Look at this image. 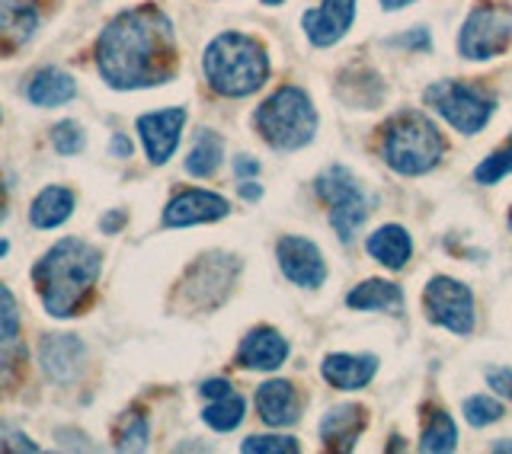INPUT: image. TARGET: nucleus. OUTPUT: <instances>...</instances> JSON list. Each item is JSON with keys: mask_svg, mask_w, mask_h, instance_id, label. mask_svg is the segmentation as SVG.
Listing matches in <instances>:
<instances>
[{"mask_svg": "<svg viewBox=\"0 0 512 454\" xmlns=\"http://www.w3.org/2000/svg\"><path fill=\"white\" fill-rule=\"evenodd\" d=\"M445 138L423 112H400L381 128V157L400 176H423L439 167Z\"/></svg>", "mask_w": 512, "mask_h": 454, "instance_id": "4", "label": "nucleus"}, {"mask_svg": "<svg viewBox=\"0 0 512 454\" xmlns=\"http://www.w3.org/2000/svg\"><path fill=\"white\" fill-rule=\"evenodd\" d=\"M256 173H260V160H256V157L240 154V157L234 160V176H237V180H253Z\"/></svg>", "mask_w": 512, "mask_h": 454, "instance_id": "39", "label": "nucleus"}, {"mask_svg": "<svg viewBox=\"0 0 512 454\" xmlns=\"http://www.w3.org/2000/svg\"><path fill=\"white\" fill-rule=\"evenodd\" d=\"M368 423L365 407L359 403H343V407L330 410L324 419H320V442H324L327 451H352L359 442V435Z\"/></svg>", "mask_w": 512, "mask_h": 454, "instance_id": "18", "label": "nucleus"}, {"mask_svg": "<svg viewBox=\"0 0 512 454\" xmlns=\"http://www.w3.org/2000/svg\"><path fill=\"white\" fill-rule=\"evenodd\" d=\"M256 413L266 426L272 429H285L298 423V413H301V403H298V394L295 387L288 381H266L256 387Z\"/></svg>", "mask_w": 512, "mask_h": 454, "instance_id": "19", "label": "nucleus"}, {"mask_svg": "<svg viewBox=\"0 0 512 454\" xmlns=\"http://www.w3.org/2000/svg\"><path fill=\"white\" fill-rule=\"evenodd\" d=\"M0 122H4V112H0Z\"/></svg>", "mask_w": 512, "mask_h": 454, "instance_id": "48", "label": "nucleus"}, {"mask_svg": "<svg viewBox=\"0 0 512 454\" xmlns=\"http://www.w3.org/2000/svg\"><path fill=\"white\" fill-rule=\"evenodd\" d=\"M237 192H240V199H247V202L263 199V186H260V183H253V180H240V183H237Z\"/></svg>", "mask_w": 512, "mask_h": 454, "instance_id": "42", "label": "nucleus"}, {"mask_svg": "<svg viewBox=\"0 0 512 454\" xmlns=\"http://www.w3.org/2000/svg\"><path fill=\"white\" fill-rule=\"evenodd\" d=\"M48 141H52L55 154H61V157H77L80 151L87 148L84 128H80V122H74V119H61L58 125H52Z\"/></svg>", "mask_w": 512, "mask_h": 454, "instance_id": "30", "label": "nucleus"}, {"mask_svg": "<svg viewBox=\"0 0 512 454\" xmlns=\"http://www.w3.org/2000/svg\"><path fill=\"white\" fill-rule=\"evenodd\" d=\"M506 173H512V138L503 144L500 151H493L484 164H480L477 170H474V180L480 183V186H493V183H500Z\"/></svg>", "mask_w": 512, "mask_h": 454, "instance_id": "31", "label": "nucleus"}, {"mask_svg": "<svg viewBox=\"0 0 512 454\" xmlns=\"http://www.w3.org/2000/svg\"><path fill=\"white\" fill-rule=\"evenodd\" d=\"M87 359V346L80 343L74 333H48L39 343V365L45 371V378H52L55 384H71L77 381L80 368Z\"/></svg>", "mask_w": 512, "mask_h": 454, "instance_id": "15", "label": "nucleus"}, {"mask_svg": "<svg viewBox=\"0 0 512 454\" xmlns=\"http://www.w3.org/2000/svg\"><path fill=\"white\" fill-rule=\"evenodd\" d=\"M183 125H186V109L173 106V109H157V112H144L138 116L135 128L141 135L144 154L154 167H164L167 160L173 157L176 144L183 138Z\"/></svg>", "mask_w": 512, "mask_h": 454, "instance_id": "11", "label": "nucleus"}, {"mask_svg": "<svg viewBox=\"0 0 512 454\" xmlns=\"http://www.w3.org/2000/svg\"><path fill=\"white\" fill-rule=\"evenodd\" d=\"M240 451L244 454H295L298 451V442L288 439V435H250V439H244V445H240Z\"/></svg>", "mask_w": 512, "mask_h": 454, "instance_id": "34", "label": "nucleus"}, {"mask_svg": "<svg viewBox=\"0 0 512 454\" xmlns=\"http://www.w3.org/2000/svg\"><path fill=\"white\" fill-rule=\"evenodd\" d=\"M231 215V205L218 192L208 189H183L164 208V227H192V224H212Z\"/></svg>", "mask_w": 512, "mask_h": 454, "instance_id": "14", "label": "nucleus"}, {"mask_svg": "<svg viewBox=\"0 0 512 454\" xmlns=\"http://www.w3.org/2000/svg\"><path fill=\"white\" fill-rule=\"evenodd\" d=\"M423 307L436 327H445L455 336L474 333V295L464 282L448 279V275H432L423 291Z\"/></svg>", "mask_w": 512, "mask_h": 454, "instance_id": "10", "label": "nucleus"}, {"mask_svg": "<svg viewBox=\"0 0 512 454\" xmlns=\"http://www.w3.org/2000/svg\"><path fill=\"white\" fill-rule=\"evenodd\" d=\"M221 157H224V144L215 132H208L202 128L196 144L189 148L186 154V173L196 176V180H208V176H215L218 167H221Z\"/></svg>", "mask_w": 512, "mask_h": 454, "instance_id": "25", "label": "nucleus"}, {"mask_svg": "<svg viewBox=\"0 0 512 454\" xmlns=\"http://www.w3.org/2000/svg\"><path fill=\"white\" fill-rule=\"evenodd\" d=\"M96 71L112 90H144L173 80L180 68V48L170 16L141 4L122 10L96 39Z\"/></svg>", "mask_w": 512, "mask_h": 454, "instance_id": "1", "label": "nucleus"}, {"mask_svg": "<svg viewBox=\"0 0 512 454\" xmlns=\"http://www.w3.org/2000/svg\"><path fill=\"white\" fill-rule=\"evenodd\" d=\"M109 154H112V157H119V160L132 157V141L116 132V135H112V141H109Z\"/></svg>", "mask_w": 512, "mask_h": 454, "instance_id": "41", "label": "nucleus"}, {"mask_svg": "<svg viewBox=\"0 0 512 454\" xmlns=\"http://www.w3.org/2000/svg\"><path fill=\"white\" fill-rule=\"evenodd\" d=\"M423 103L461 135L484 132L487 122L493 119V109H496V103L484 90L458 84V80H439V84L426 87Z\"/></svg>", "mask_w": 512, "mask_h": 454, "instance_id": "7", "label": "nucleus"}, {"mask_svg": "<svg viewBox=\"0 0 512 454\" xmlns=\"http://www.w3.org/2000/svg\"><path fill=\"white\" fill-rule=\"evenodd\" d=\"M487 384H490L500 397L512 400V371H509V368H490V371H487Z\"/></svg>", "mask_w": 512, "mask_h": 454, "instance_id": "36", "label": "nucleus"}, {"mask_svg": "<svg viewBox=\"0 0 512 454\" xmlns=\"http://www.w3.org/2000/svg\"><path fill=\"white\" fill-rule=\"evenodd\" d=\"M314 192H317V199L327 205L336 237L349 243L368 218V199L359 180L346 167H327L314 180Z\"/></svg>", "mask_w": 512, "mask_h": 454, "instance_id": "8", "label": "nucleus"}, {"mask_svg": "<svg viewBox=\"0 0 512 454\" xmlns=\"http://www.w3.org/2000/svg\"><path fill=\"white\" fill-rule=\"evenodd\" d=\"M346 304L352 311H384V314H400L404 311V291H400L394 282L384 279H368L362 285H356L346 295Z\"/></svg>", "mask_w": 512, "mask_h": 454, "instance_id": "24", "label": "nucleus"}, {"mask_svg": "<svg viewBox=\"0 0 512 454\" xmlns=\"http://www.w3.org/2000/svg\"><path fill=\"white\" fill-rule=\"evenodd\" d=\"M199 394H202L205 400H218V397L234 394V387H231V381H224V378H212V381H205V384L199 387Z\"/></svg>", "mask_w": 512, "mask_h": 454, "instance_id": "38", "label": "nucleus"}, {"mask_svg": "<svg viewBox=\"0 0 512 454\" xmlns=\"http://www.w3.org/2000/svg\"><path fill=\"white\" fill-rule=\"evenodd\" d=\"M116 448L119 451H144L148 448V439H151V426L148 419H144L141 413H125L119 423H116Z\"/></svg>", "mask_w": 512, "mask_h": 454, "instance_id": "29", "label": "nucleus"}, {"mask_svg": "<svg viewBox=\"0 0 512 454\" xmlns=\"http://www.w3.org/2000/svg\"><path fill=\"white\" fill-rule=\"evenodd\" d=\"M490 451H496V454H512V439H506V442H493Z\"/></svg>", "mask_w": 512, "mask_h": 454, "instance_id": "44", "label": "nucleus"}, {"mask_svg": "<svg viewBox=\"0 0 512 454\" xmlns=\"http://www.w3.org/2000/svg\"><path fill=\"white\" fill-rule=\"evenodd\" d=\"M260 138L276 151H301L317 135V109L301 87H279L253 112Z\"/></svg>", "mask_w": 512, "mask_h": 454, "instance_id": "5", "label": "nucleus"}, {"mask_svg": "<svg viewBox=\"0 0 512 454\" xmlns=\"http://www.w3.org/2000/svg\"><path fill=\"white\" fill-rule=\"evenodd\" d=\"M276 259L285 279L298 288H317L327 279L324 256H320L317 243H311L308 237H295V234L282 237L276 243Z\"/></svg>", "mask_w": 512, "mask_h": 454, "instance_id": "13", "label": "nucleus"}, {"mask_svg": "<svg viewBox=\"0 0 512 454\" xmlns=\"http://www.w3.org/2000/svg\"><path fill=\"white\" fill-rule=\"evenodd\" d=\"M509 42H512V10L503 4L480 0L461 26L458 52L468 61H487L503 55Z\"/></svg>", "mask_w": 512, "mask_h": 454, "instance_id": "9", "label": "nucleus"}, {"mask_svg": "<svg viewBox=\"0 0 512 454\" xmlns=\"http://www.w3.org/2000/svg\"><path fill=\"white\" fill-rule=\"evenodd\" d=\"M407 4H413V0H381L384 10H404Z\"/></svg>", "mask_w": 512, "mask_h": 454, "instance_id": "43", "label": "nucleus"}, {"mask_svg": "<svg viewBox=\"0 0 512 454\" xmlns=\"http://www.w3.org/2000/svg\"><path fill=\"white\" fill-rule=\"evenodd\" d=\"M202 71L208 87L218 96L240 100V96L256 93L269 77L266 48L244 32H221L208 42L202 55Z\"/></svg>", "mask_w": 512, "mask_h": 454, "instance_id": "3", "label": "nucleus"}, {"mask_svg": "<svg viewBox=\"0 0 512 454\" xmlns=\"http://www.w3.org/2000/svg\"><path fill=\"white\" fill-rule=\"evenodd\" d=\"M26 100L39 109H55V106H64L71 103L77 96V80L71 74H64L58 68H42L29 77L26 84Z\"/></svg>", "mask_w": 512, "mask_h": 454, "instance_id": "22", "label": "nucleus"}, {"mask_svg": "<svg viewBox=\"0 0 512 454\" xmlns=\"http://www.w3.org/2000/svg\"><path fill=\"white\" fill-rule=\"evenodd\" d=\"M0 451H29V454H36L39 445L23 432H4V435H0Z\"/></svg>", "mask_w": 512, "mask_h": 454, "instance_id": "35", "label": "nucleus"}, {"mask_svg": "<svg viewBox=\"0 0 512 454\" xmlns=\"http://www.w3.org/2000/svg\"><path fill=\"white\" fill-rule=\"evenodd\" d=\"M365 250L372 259H378L388 269H404L407 259L413 256V240L400 224H384L365 240Z\"/></svg>", "mask_w": 512, "mask_h": 454, "instance_id": "23", "label": "nucleus"}, {"mask_svg": "<svg viewBox=\"0 0 512 454\" xmlns=\"http://www.w3.org/2000/svg\"><path fill=\"white\" fill-rule=\"evenodd\" d=\"M388 45H394V48H420V52H429V32L426 29H410L407 36L388 39Z\"/></svg>", "mask_w": 512, "mask_h": 454, "instance_id": "37", "label": "nucleus"}, {"mask_svg": "<svg viewBox=\"0 0 512 454\" xmlns=\"http://www.w3.org/2000/svg\"><path fill=\"white\" fill-rule=\"evenodd\" d=\"M202 423L215 432H231L244 423V397L240 394H228V397H218L205 407L202 413Z\"/></svg>", "mask_w": 512, "mask_h": 454, "instance_id": "28", "label": "nucleus"}, {"mask_svg": "<svg viewBox=\"0 0 512 454\" xmlns=\"http://www.w3.org/2000/svg\"><path fill=\"white\" fill-rule=\"evenodd\" d=\"M48 4L52 0H0V58L20 55L36 39Z\"/></svg>", "mask_w": 512, "mask_h": 454, "instance_id": "12", "label": "nucleus"}, {"mask_svg": "<svg viewBox=\"0 0 512 454\" xmlns=\"http://www.w3.org/2000/svg\"><path fill=\"white\" fill-rule=\"evenodd\" d=\"M103 272V253L87 240L64 237L52 243L32 266V285L48 317L68 320L84 314Z\"/></svg>", "mask_w": 512, "mask_h": 454, "instance_id": "2", "label": "nucleus"}, {"mask_svg": "<svg viewBox=\"0 0 512 454\" xmlns=\"http://www.w3.org/2000/svg\"><path fill=\"white\" fill-rule=\"evenodd\" d=\"M125 221H128V215L122 212V208H112L109 215L100 218V231H103V234H119Z\"/></svg>", "mask_w": 512, "mask_h": 454, "instance_id": "40", "label": "nucleus"}, {"mask_svg": "<svg viewBox=\"0 0 512 454\" xmlns=\"http://www.w3.org/2000/svg\"><path fill=\"white\" fill-rule=\"evenodd\" d=\"M352 20H356V0H324L317 10L301 16V26L311 45L330 48L346 36Z\"/></svg>", "mask_w": 512, "mask_h": 454, "instance_id": "16", "label": "nucleus"}, {"mask_svg": "<svg viewBox=\"0 0 512 454\" xmlns=\"http://www.w3.org/2000/svg\"><path fill=\"white\" fill-rule=\"evenodd\" d=\"M458 445V429L452 423V416L445 410H429L423 419V432H420V451L426 454H448Z\"/></svg>", "mask_w": 512, "mask_h": 454, "instance_id": "26", "label": "nucleus"}, {"mask_svg": "<svg viewBox=\"0 0 512 454\" xmlns=\"http://www.w3.org/2000/svg\"><path fill=\"white\" fill-rule=\"evenodd\" d=\"M266 7H279V4H285V0H263Z\"/></svg>", "mask_w": 512, "mask_h": 454, "instance_id": "46", "label": "nucleus"}, {"mask_svg": "<svg viewBox=\"0 0 512 454\" xmlns=\"http://www.w3.org/2000/svg\"><path fill=\"white\" fill-rule=\"evenodd\" d=\"M509 234H512V212H509Z\"/></svg>", "mask_w": 512, "mask_h": 454, "instance_id": "47", "label": "nucleus"}, {"mask_svg": "<svg viewBox=\"0 0 512 454\" xmlns=\"http://www.w3.org/2000/svg\"><path fill=\"white\" fill-rule=\"evenodd\" d=\"M26 362H29V352L20 339H16V343H0V394H10L26 381V371H29Z\"/></svg>", "mask_w": 512, "mask_h": 454, "instance_id": "27", "label": "nucleus"}, {"mask_svg": "<svg viewBox=\"0 0 512 454\" xmlns=\"http://www.w3.org/2000/svg\"><path fill=\"white\" fill-rule=\"evenodd\" d=\"M16 339H20V304L7 285H0V343H16Z\"/></svg>", "mask_w": 512, "mask_h": 454, "instance_id": "33", "label": "nucleus"}, {"mask_svg": "<svg viewBox=\"0 0 512 454\" xmlns=\"http://www.w3.org/2000/svg\"><path fill=\"white\" fill-rule=\"evenodd\" d=\"M240 275V259L231 253H202L196 263L186 269L176 288V304L186 311H215L231 295Z\"/></svg>", "mask_w": 512, "mask_h": 454, "instance_id": "6", "label": "nucleus"}, {"mask_svg": "<svg viewBox=\"0 0 512 454\" xmlns=\"http://www.w3.org/2000/svg\"><path fill=\"white\" fill-rule=\"evenodd\" d=\"M7 250H10V243H7V240H0V256H7Z\"/></svg>", "mask_w": 512, "mask_h": 454, "instance_id": "45", "label": "nucleus"}, {"mask_svg": "<svg viewBox=\"0 0 512 454\" xmlns=\"http://www.w3.org/2000/svg\"><path fill=\"white\" fill-rule=\"evenodd\" d=\"M74 205H77L74 189L45 186L29 205V224L36 227V231H55V227H61L74 215Z\"/></svg>", "mask_w": 512, "mask_h": 454, "instance_id": "21", "label": "nucleus"}, {"mask_svg": "<svg viewBox=\"0 0 512 454\" xmlns=\"http://www.w3.org/2000/svg\"><path fill=\"white\" fill-rule=\"evenodd\" d=\"M500 416H503V403H496L487 394H477V397L464 400V419H468L474 429H484V426L496 423Z\"/></svg>", "mask_w": 512, "mask_h": 454, "instance_id": "32", "label": "nucleus"}, {"mask_svg": "<svg viewBox=\"0 0 512 454\" xmlns=\"http://www.w3.org/2000/svg\"><path fill=\"white\" fill-rule=\"evenodd\" d=\"M378 359L375 355H346L333 352L320 362V375L327 384H333L336 391H362V387L375 378Z\"/></svg>", "mask_w": 512, "mask_h": 454, "instance_id": "20", "label": "nucleus"}, {"mask_svg": "<svg viewBox=\"0 0 512 454\" xmlns=\"http://www.w3.org/2000/svg\"><path fill=\"white\" fill-rule=\"evenodd\" d=\"M288 359V339L272 327H253L237 346V365L250 371H276Z\"/></svg>", "mask_w": 512, "mask_h": 454, "instance_id": "17", "label": "nucleus"}]
</instances>
